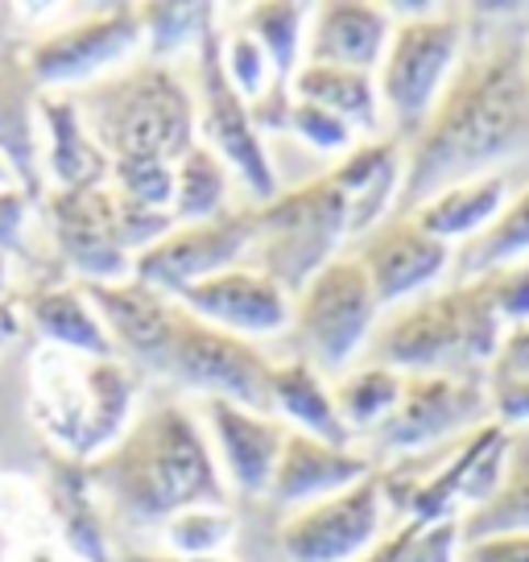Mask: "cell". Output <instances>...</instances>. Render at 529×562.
Listing matches in <instances>:
<instances>
[{
  "label": "cell",
  "mask_w": 529,
  "mask_h": 562,
  "mask_svg": "<svg viewBox=\"0 0 529 562\" xmlns=\"http://www.w3.org/2000/svg\"><path fill=\"white\" fill-rule=\"evenodd\" d=\"M529 9H463V50L423 128L402 158V191L389 215H414L426 199L529 145Z\"/></svg>",
  "instance_id": "1"
},
{
  "label": "cell",
  "mask_w": 529,
  "mask_h": 562,
  "mask_svg": "<svg viewBox=\"0 0 529 562\" xmlns=\"http://www.w3.org/2000/svg\"><path fill=\"white\" fill-rule=\"evenodd\" d=\"M88 484L104 492L112 513L137 526H161L182 509L228 505L203 426L178 402H149L124 435L91 463Z\"/></svg>",
  "instance_id": "2"
},
{
  "label": "cell",
  "mask_w": 529,
  "mask_h": 562,
  "mask_svg": "<svg viewBox=\"0 0 529 562\" xmlns=\"http://www.w3.org/2000/svg\"><path fill=\"white\" fill-rule=\"evenodd\" d=\"M500 335L505 323L496 315L488 281L468 278L397 302V311L376 318L364 344V364H381L402 376H484Z\"/></svg>",
  "instance_id": "3"
},
{
  "label": "cell",
  "mask_w": 529,
  "mask_h": 562,
  "mask_svg": "<svg viewBox=\"0 0 529 562\" xmlns=\"http://www.w3.org/2000/svg\"><path fill=\"white\" fill-rule=\"evenodd\" d=\"M75 108L91 140L108 158V170L175 166L194 145L191 91L161 63L95 79L75 100Z\"/></svg>",
  "instance_id": "4"
},
{
  "label": "cell",
  "mask_w": 529,
  "mask_h": 562,
  "mask_svg": "<svg viewBox=\"0 0 529 562\" xmlns=\"http://www.w3.org/2000/svg\"><path fill=\"white\" fill-rule=\"evenodd\" d=\"M137 397V369L88 360L71 351H42L34 364V418L75 459L104 456L124 435Z\"/></svg>",
  "instance_id": "5"
},
{
  "label": "cell",
  "mask_w": 529,
  "mask_h": 562,
  "mask_svg": "<svg viewBox=\"0 0 529 562\" xmlns=\"http://www.w3.org/2000/svg\"><path fill=\"white\" fill-rule=\"evenodd\" d=\"M348 236V199L331 178H315L299 191L252 207V245L245 265L278 281L294 299L323 265L339 257V240Z\"/></svg>",
  "instance_id": "6"
},
{
  "label": "cell",
  "mask_w": 529,
  "mask_h": 562,
  "mask_svg": "<svg viewBox=\"0 0 529 562\" xmlns=\"http://www.w3.org/2000/svg\"><path fill=\"white\" fill-rule=\"evenodd\" d=\"M463 50V9H423L393 21L389 46L376 67V100L389 112L397 137H414L439 100L447 75Z\"/></svg>",
  "instance_id": "7"
},
{
  "label": "cell",
  "mask_w": 529,
  "mask_h": 562,
  "mask_svg": "<svg viewBox=\"0 0 529 562\" xmlns=\"http://www.w3.org/2000/svg\"><path fill=\"white\" fill-rule=\"evenodd\" d=\"M376 318L381 306L372 299L369 278L348 252H339L290 299L285 331L294 335L299 348L294 360L311 364L315 372H344L364 351Z\"/></svg>",
  "instance_id": "8"
},
{
  "label": "cell",
  "mask_w": 529,
  "mask_h": 562,
  "mask_svg": "<svg viewBox=\"0 0 529 562\" xmlns=\"http://www.w3.org/2000/svg\"><path fill=\"white\" fill-rule=\"evenodd\" d=\"M154 376H166V381L191 389V393H203V397L245 405L257 414H273V405H269L273 360L252 339L220 331L182 306H178Z\"/></svg>",
  "instance_id": "9"
},
{
  "label": "cell",
  "mask_w": 529,
  "mask_h": 562,
  "mask_svg": "<svg viewBox=\"0 0 529 562\" xmlns=\"http://www.w3.org/2000/svg\"><path fill=\"white\" fill-rule=\"evenodd\" d=\"M493 422L484 376H402V397L369 435L372 456L397 459L426 447H442ZM369 456V459H372Z\"/></svg>",
  "instance_id": "10"
},
{
  "label": "cell",
  "mask_w": 529,
  "mask_h": 562,
  "mask_svg": "<svg viewBox=\"0 0 529 562\" xmlns=\"http://www.w3.org/2000/svg\"><path fill=\"white\" fill-rule=\"evenodd\" d=\"M199 121H203V145L220 154V161L232 175L245 182L257 199H278V175L273 161L264 154V137L248 116V104L236 95V88L224 75V58H220V25L215 13L207 25L199 30Z\"/></svg>",
  "instance_id": "11"
},
{
  "label": "cell",
  "mask_w": 529,
  "mask_h": 562,
  "mask_svg": "<svg viewBox=\"0 0 529 562\" xmlns=\"http://www.w3.org/2000/svg\"><path fill=\"white\" fill-rule=\"evenodd\" d=\"M385 496L372 468L352 488L302 505L282 521L278 546L285 562H356L381 542Z\"/></svg>",
  "instance_id": "12"
},
{
  "label": "cell",
  "mask_w": 529,
  "mask_h": 562,
  "mask_svg": "<svg viewBox=\"0 0 529 562\" xmlns=\"http://www.w3.org/2000/svg\"><path fill=\"white\" fill-rule=\"evenodd\" d=\"M252 245V207H224L199 224H175L161 240L133 257V278L161 294H178L194 281L245 265Z\"/></svg>",
  "instance_id": "13"
},
{
  "label": "cell",
  "mask_w": 529,
  "mask_h": 562,
  "mask_svg": "<svg viewBox=\"0 0 529 562\" xmlns=\"http://www.w3.org/2000/svg\"><path fill=\"white\" fill-rule=\"evenodd\" d=\"M348 257L360 265V273L372 285V299L385 311L426 294L451 269L455 252L439 236H430L414 215H385L376 228L356 236Z\"/></svg>",
  "instance_id": "14"
},
{
  "label": "cell",
  "mask_w": 529,
  "mask_h": 562,
  "mask_svg": "<svg viewBox=\"0 0 529 562\" xmlns=\"http://www.w3.org/2000/svg\"><path fill=\"white\" fill-rule=\"evenodd\" d=\"M54 232L63 257L83 273V285H112L133 278V252L124 240L121 199L104 187L91 191H58L50 199Z\"/></svg>",
  "instance_id": "15"
},
{
  "label": "cell",
  "mask_w": 529,
  "mask_h": 562,
  "mask_svg": "<svg viewBox=\"0 0 529 562\" xmlns=\"http://www.w3.org/2000/svg\"><path fill=\"white\" fill-rule=\"evenodd\" d=\"M142 42V13L133 4L108 9L100 18L71 25L63 34L46 37L30 54V75L42 88H71V83H95L108 67H116L124 54Z\"/></svg>",
  "instance_id": "16"
},
{
  "label": "cell",
  "mask_w": 529,
  "mask_h": 562,
  "mask_svg": "<svg viewBox=\"0 0 529 562\" xmlns=\"http://www.w3.org/2000/svg\"><path fill=\"white\" fill-rule=\"evenodd\" d=\"M170 299L182 311H191L194 318H203L228 335H240V339L278 335L290 327V294L278 281H269L248 265L224 269L207 281H194Z\"/></svg>",
  "instance_id": "17"
},
{
  "label": "cell",
  "mask_w": 529,
  "mask_h": 562,
  "mask_svg": "<svg viewBox=\"0 0 529 562\" xmlns=\"http://www.w3.org/2000/svg\"><path fill=\"white\" fill-rule=\"evenodd\" d=\"M207 426H212V456H220L215 463L224 484H232L240 496H264L290 426L278 414H257L220 397H207Z\"/></svg>",
  "instance_id": "18"
},
{
  "label": "cell",
  "mask_w": 529,
  "mask_h": 562,
  "mask_svg": "<svg viewBox=\"0 0 529 562\" xmlns=\"http://www.w3.org/2000/svg\"><path fill=\"white\" fill-rule=\"evenodd\" d=\"M393 34V18L385 4L369 0H327L311 9L302 58L318 67H348V70H376L381 54Z\"/></svg>",
  "instance_id": "19"
},
{
  "label": "cell",
  "mask_w": 529,
  "mask_h": 562,
  "mask_svg": "<svg viewBox=\"0 0 529 562\" xmlns=\"http://www.w3.org/2000/svg\"><path fill=\"white\" fill-rule=\"evenodd\" d=\"M369 472V451H360V447H331V442H318L311 435L290 430L264 501L285 505V509H302V505H315L323 496H336V492L352 488L356 480H364Z\"/></svg>",
  "instance_id": "20"
},
{
  "label": "cell",
  "mask_w": 529,
  "mask_h": 562,
  "mask_svg": "<svg viewBox=\"0 0 529 562\" xmlns=\"http://www.w3.org/2000/svg\"><path fill=\"white\" fill-rule=\"evenodd\" d=\"M269 405L273 414H282L299 435H311L318 442L331 447H356V435L344 426L336 402H331V385L323 381V372H315L302 360H282L273 364L269 376Z\"/></svg>",
  "instance_id": "21"
},
{
  "label": "cell",
  "mask_w": 529,
  "mask_h": 562,
  "mask_svg": "<svg viewBox=\"0 0 529 562\" xmlns=\"http://www.w3.org/2000/svg\"><path fill=\"white\" fill-rule=\"evenodd\" d=\"M505 203H509V175L493 170V175L468 178V182L447 187L435 199H426L423 207L414 211V220L430 236H439L442 245H451V240L468 245L472 236H480V232L493 224Z\"/></svg>",
  "instance_id": "22"
},
{
  "label": "cell",
  "mask_w": 529,
  "mask_h": 562,
  "mask_svg": "<svg viewBox=\"0 0 529 562\" xmlns=\"http://www.w3.org/2000/svg\"><path fill=\"white\" fill-rule=\"evenodd\" d=\"M455 529L459 542H476L488 533H529V426L509 430L500 484L484 505L455 517Z\"/></svg>",
  "instance_id": "23"
},
{
  "label": "cell",
  "mask_w": 529,
  "mask_h": 562,
  "mask_svg": "<svg viewBox=\"0 0 529 562\" xmlns=\"http://www.w3.org/2000/svg\"><path fill=\"white\" fill-rule=\"evenodd\" d=\"M30 318L42 339H50L58 351H71V356H88V360H112L116 348L108 339L104 323L95 315V306L88 302L83 290L75 285H54L42 290L30 302Z\"/></svg>",
  "instance_id": "24"
},
{
  "label": "cell",
  "mask_w": 529,
  "mask_h": 562,
  "mask_svg": "<svg viewBox=\"0 0 529 562\" xmlns=\"http://www.w3.org/2000/svg\"><path fill=\"white\" fill-rule=\"evenodd\" d=\"M290 91L336 112L339 121H348L356 133H376L381 128V100H376V79L369 70H348V67H318V63H302L294 70Z\"/></svg>",
  "instance_id": "25"
},
{
  "label": "cell",
  "mask_w": 529,
  "mask_h": 562,
  "mask_svg": "<svg viewBox=\"0 0 529 562\" xmlns=\"http://www.w3.org/2000/svg\"><path fill=\"white\" fill-rule=\"evenodd\" d=\"M42 121L50 128V170L63 182V191H91L104 187L108 158L91 133L79 121V108L67 95H46L42 100Z\"/></svg>",
  "instance_id": "26"
},
{
  "label": "cell",
  "mask_w": 529,
  "mask_h": 562,
  "mask_svg": "<svg viewBox=\"0 0 529 562\" xmlns=\"http://www.w3.org/2000/svg\"><path fill=\"white\" fill-rule=\"evenodd\" d=\"M232 170L220 161L215 149L194 140L191 149L175 161V194H170V220L175 224H199L212 220L228 203Z\"/></svg>",
  "instance_id": "27"
},
{
  "label": "cell",
  "mask_w": 529,
  "mask_h": 562,
  "mask_svg": "<svg viewBox=\"0 0 529 562\" xmlns=\"http://www.w3.org/2000/svg\"><path fill=\"white\" fill-rule=\"evenodd\" d=\"M526 252H529V187L521 194H513L493 224L459 248L455 257H451V269H455V281H468L488 273V269L517 261Z\"/></svg>",
  "instance_id": "28"
},
{
  "label": "cell",
  "mask_w": 529,
  "mask_h": 562,
  "mask_svg": "<svg viewBox=\"0 0 529 562\" xmlns=\"http://www.w3.org/2000/svg\"><path fill=\"white\" fill-rule=\"evenodd\" d=\"M397 397H402V372L381 364H360L331 385V402L352 435H372L393 414Z\"/></svg>",
  "instance_id": "29"
},
{
  "label": "cell",
  "mask_w": 529,
  "mask_h": 562,
  "mask_svg": "<svg viewBox=\"0 0 529 562\" xmlns=\"http://www.w3.org/2000/svg\"><path fill=\"white\" fill-rule=\"evenodd\" d=\"M161 533L178 559H220V550L236 533V517L228 505H203V509H182L170 521H161Z\"/></svg>",
  "instance_id": "30"
},
{
  "label": "cell",
  "mask_w": 529,
  "mask_h": 562,
  "mask_svg": "<svg viewBox=\"0 0 529 562\" xmlns=\"http://www.w3.org/2000/svg\"><path fill=\"white\" fill-rule=\"evenodd\" d=\"M459 554V529L455 521H435V526H423V521H406L393 538L376 542L356 562H455Z\"/></svg>",
  "instance_id": "31"
},
{
  "label": "cell",
  "mask_w": 529,
  "mask_h": 562,
  "mask_svg": "<svg viewBox=\"0 0 529 562\" xmlns=\"http://www.w3.org/2000/svg\"><path fill=\"white\" fill-rule=\"evenodd\" d=\"M142 37H149L154 54H170L187 42H199V30L207 25L212 4H142Z\"/></svg>",
  "instance_id": "32"
},
{
  "label": "cell",
  "mask_w": 529,
  "mask_h": 562,
  "mask_svg": "<svg viewBox=\"0 0 529 562\" xmlns=\"http://www.w3.org/2000/svg\"><path fill=\"white\" fill-rule=\"evenodd\" d=\"M220 58H224L228 83L236 88V95H240L245 104H257L264 91H269V83H273L269 58H264V50L240 30V25H236L232 34H220Z\"/></svg>",
  "instance_id": "33"
},
{
  "label": "cell",
  "mask_w": 529,
  "mask_h": 562,
  "mask_svg": "<svg viewBox=\"0 0 529 562\" xmlns=\"http://www.w3.org/2000/svg\"><path fill=\"white\" fill-rule=\"evenodd\" d=\"M285 133L302 137L311 149H318V154H339V158L352 149V140H356L352 124L339 121L336 112H327V108L306 104V100H299V95H294L290 116H285Z\"/></svg>",
  "instance_id": "34"
},
{
  "label": "cell",
  "mask_w": 529,
  "mask_h": 562,
  "mask_svg": "<svg viewBox=\"0 0 529 562\" xmlns=\"http://www.w3.org/2000/svg\"><path fill=\"white\" fill-rule=\"evenodd\" d=\"M480 278L488 281V294H493L500 323H509V327L529 323V252L509 265H500V269L480 273Z\"/></svg>",
  "instance_id": "35"
},
{
  "label": "cell",
  "mask_w": 529,
  "mask_h": 562,
  "mask_svg": "<svg viewBox=\"0 0 529 562\" xmlns=\"http://www.w3.org/2000/svg\"><path fill=\"white\" fill-rule=\"evenodd\" d=\"M484 376H493V381H521V385H529V323L509 327V331L500 335V348H496L493 364H488Z\"/></svg>",
  "instance_id": "36"
},
{
  "label": "cell",
  "mask_w": 529,
  "mask_h": 562,
  "mask_svg": "<svg viewBox=\"0 0 529 562\" xmlns=\"http://www.w3.org/2000/svg\"><path fill=\"white\" fill-rule=\"evenodd\" d=\"M459 562H529V533H488L459 542Z\"/></svg>",
  "instance_id": "37"
},
{
  "label": "cell",
  "mask_w": 529,
  "mask_h": 562,
  "mask_svg": "<svg viewBox=\"0 0 529 562\" xmlns=\"http://www.w3.org/2000/svg\"><path fill=\"white\" fill-rule=\"evenodd\" d=\"M21 220H25V199H21L13 187H4V191H0V248L13 245Z\"/></svg>",
  "instance_id": "38"
},
{
  "label": "cell",
  "mask_w": 529,
  "mask_h": 562,
  "mask_svg": "<svg viewBox=\"0 0 529 562\" xmlns=\"http://www.w3.org/2000/svg\"><path fill=\"white\" fill-rule=\"evenodd\" d=\"M4 187H13V170H9V161L0 158V191H4Z\"/></svg>",
  "instance_id": "39"
},
{
  "label": "cell",
  "mask_w": 529,
  "mask_h": 562,
  "mask_svg": "<svg viewBox=\"0 0 529 562\" xmlns=\"http://www.w3.org/2000/svg\"><path fill=\"white\" fill-rule=\"evenodd\" d=\"M0 290H4V257H0Z\"/></svg>",
  "instance_id": "40"
},
{
  "label": "cell",
  "mask_w": 529,
  "mask_h": 562,
  "mask_svg": "<svg viewBox=\"0 0 529 562\" xmlns=\"http://www.w3.org/2000/svg\"><path fill=\"white\" fill-rule=\"evenodd\" d=\"M4 327H9V318H0V335H4Z\"/></svg>",
  "instance_id": "41"
},
{
  "label": "cell",
  "mask_w": 529,
  "mask_h": 562,
  "mask_svg": "<svg viewBox=\"0 0 529 562\" xmlns=\"http://www.w3.org/2000/svg\"><path fill=\"white\" fill-rule=\"evenodd\" d=\"M526 70H529V42H526Z\"/></svg>",
  "instance_id": "42"
}]
</instances>
